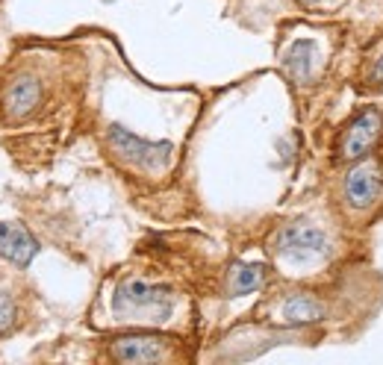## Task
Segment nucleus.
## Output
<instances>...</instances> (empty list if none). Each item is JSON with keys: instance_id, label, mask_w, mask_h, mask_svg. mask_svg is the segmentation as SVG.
<instances>
[{"instance_id": "nucleus-1", "label": "nucleus", "mask_w": 383, "mask_h": 365, "mask_svg": "<svg viewBox=\"0 0 383 365\" xmlns=\"http://www.w3.org/2000/svg\"><path fill=\"white\" fill-rule=\"evenodd\" d=\"M112 312L118 321H165L174 312V294L165 286L145 280H127L112 294Z\"/></svg>"}, {"instance_id": "nucleus-2", "label": "nucleus", "mask_w": 383, "mask_h": 365, "mask_svg": "<svg viewBox=\"0 0 383 365\" xmlns=\"http://www.w3.org/2000/svg\"><path fill=\"white\" fill-rule=\"evenodd\" d=\"M106 142H110V147L121 156L124 162H130L133 168L151 171V174L165 171L174 160V144L171 142H147V139H142V136L130 133L121 124H110Z\"/></svg>"}, {"instance_id": "nucleus-3", "label": "nucleus", "mask_w": 383, "mask_h": 365, "mask_svg": "<svg viewBox=\"0 0 383 365\" xmlns=\"http://www.w3.org/2000/svg\"><path fill=\"white\" fill-rule=\"evenodd\" d=\"M380 133H383V115H380V110H375V106L360 110L345 124V130H342V139H339V147H336L339 162H360V160H366L369 151L378 144Z\"/></svg>"}, {"instance_id": "nucleus-4", "label": "nucleus", "mask_w": 383, "mask_h": 365, "mask_svg": "<svg viewBox=\"0 0 383 365\" xmlns=\"http://www.w3.org/2000/svg\"><path fill=\"white\" fill-rule=\"evenodd\" d=\"M330 251V242L319 227H312L307 221H295L280 227L274 236V253L280 260H292V262H307V260H319Z\"/></svg>"}, {"instance_id": "nucleus-5", "label": "nucleus", "mask_w": 383, "mask_h": 365, "mask_svg": "<svg viewBox=\"0 0 383 365\" xmlns=\"http://www.w3.org/2000/svg\"><path fill=\"white\" fill-rule=\"evenodd\" d=\"M383 192V171L378 162L362 160L345 174V183H342V197H345V206L351 212H366L378 203V197Z\"/></svg>"}, {"instance_id": "nucleus-6", "label": "nucleus", "mask_w": 383, "mask_h": 365, "mask_svg": "<svg viewBox=\"0 0 383 365\" xmlns=\"http://www.w3.org/2000/svg\"><path fill=\"white\" fill-rule=\"evenodd\" d=\"M115 362H160L165 360V339L156 336H121L110 344Z\"/></svg>"}, {"instance_id": "nucleus-7", "label": "nucleus", "mask_w": 383, "mask_h": 365, "mask_svg": "<svg viewBox=\"0 0 383 365\" xmlns=\"http://www.w3.org/2000/svg\"><path fill=\"white\" fill-rule=\"evenodd\" d=\"M36 253H38V242L21 224H0V256L6 262L18 265V268H27Z\"/></svg>"}, {"instance_id": "nucleus-8", "label": "nucleus", "mask_w": 383, "mask_h": 365, "mask_svg": "<svg viewBox=\"0 0 383 365\" xmlns=\"http://www.w3.org/2000/svg\"><path fill=\"white\" fill-rule=\"evenodd\" d=\"M316 65H319V45L312 38H298L289 45V51L283 53V68L292 77V83L307 86L316 77Z\"/></svg>"}, {"instance_id": "nucleus-9", "label": "nucleus", "mask_w": 383, "mask_h": 365, "mask_svg": "<svg viewBox=\"0 0 383 365\" xmlns=\"http://www.w3.org/2000/svg\"><path fill=\"white\" fill-rule=\"evenodd\" d=\"M38 103H42V83L29 74L15 77L3 92V106L12 118H27Z\"/></svg>"}, {"instance_id": "nucleus-10", "label": "nucleus", "mask_w": 383, "mask_h": 365, "mask_svg": "<svg viewBox=\"0 0 383 365\" xmlns=\"http://www.w3.org/2000/svg\"><path fill=\"white\" fill-rule=\"evenodd\" d=\"M280 315L289 324H316L324 318V303L310 292H295L283 301Z\"/></svg>"}, {"instance_id": "nucleus-11", "label": "nucleus", "mask_w": 383, "mask_h": 365, "mask_svg": "<svg viewBox=\"0 0 383 365\" xmlns=\"http://www.w3.org/2000/svg\"><path fill=\"white\" fill-rule=\"evenodd\" d=\"M265 268L262 265H233L230 277H227V292L230 298H242V294H251L262 286Z\"/></svg>"}, {"instance_id": "nucleus-12", "label": "nucleus", "mask_w": 383, "mask_h": 365, "mask_svg": "<svg viewBox=\"0 0 383 365\" xmlns=\"http://www.w3.org/2000/svg\"><path fill=\"white\" fill-rule=\"evenodd\" d=\"M15 321V307H12V298H9L6 292H0V336L12 327Z\"/></svg>"}, {"instance_id": "nucleus-13", "label": "nucleus", "mask_w": 383, "mask_h": 365, "mask_svg": "<svg viewBox=\"0 0 383 365\" xmlns=\"http://www.w3.org/2000/svg\"><path fill=\"white\" fill-rule=\"evenodd\" d=\"M369 83H371V86H383V47H380L378 59H375V62H371V71H369Z\"/></svg>"}, {"instance_id": "nucleus-14", "label": "nucleus", "mask_w": 383, "mask_h": 365, "mask_svg": "<svg viewBox=\"0 0 383 365\" xmlns=\"http://www.w3.org/2000/svg\"><path fill=\"white\" fill-rule=\"evenodd\" d=\"M301 3H307V6H316V3H321V0H301Z\"/></svg>"}]
</instances>
